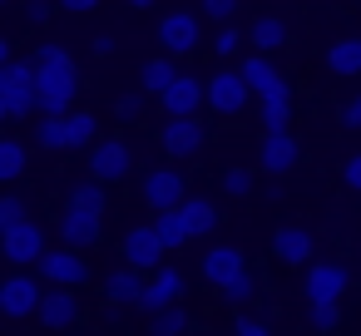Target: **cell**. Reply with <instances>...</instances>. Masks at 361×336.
<instances>
[{
	"label": "cell",
	"instance_id": "obj_22",
	"mask_svg": "<svg viewBox=\"0 0 361 336\" xmlns=\"http://www.w3.org/2000/svg\"><path fill=\"white\" fill-rule=\"evenodd\" d=\"M326 70L336 80H356L361 75V35H341L326 45Z\"/></svg>",
	"mask_w": 361,
	"mask_h": 336
},
{
	"label": "cell",
	"instance_id": "obj_10",
	"mask_svg": "<svg viewBox=\"0 0 361 336\" xmlns=\"http://www.w3.org/2000/svg\"><path fill=\"white\" fill-rule=\"evenodd\" d=\"M129 173H134L129 144H119V139H94V144H90V178H99V183H124Z\"/></svg>",
	"mask_w": 361,
	"mask_h": 336
},
{
	"label": "cell",
	"instance_id": "obj_1",
	"mask_svg": "<svg viewBox=\"0 0 361 336\" xmlns=\"http://www.w3.org/2000/svg\"><path fill=\"white\" fill-rule=\"evenodd\" d=\"M35 80H40V114H70L80 99V65L65 45H35Z\"/></svg>",
	"mask_w": 361,
	"mask_h": 336
},
{
	"label": "cell",
	"instance_id": "obj_42",
	"mask_svg": "<svg viewBox=\"0 0 361 336\" xmlns=\"http://www.w3.org/2000/svg\"><path fill=\"white\" fill-rule=\"evenodd\" d=\"M341 124H346V129H356V134H361V94H351V99H346V104H341Z\"/></svg>",
	"mask_w": 361,
	"mask_h": 336
},
{
	"label": "cell",
	"instance_id": "obj_7",
	"mask_svg": "<svg viewBox=\"0 0 361 336\" xmlns=\"http://www.w3.org/2000/svg\"><path fill=\"white\" fill-rule=\"evenodd\" d=\"M40 282H45V277H30L25 267L11 272L6 282H0V311H6L11 321H30V316H40V301H45Z\"/></svg>",
	"mask_w": 361,
	"mask_h": 336
},
{
	"label": "cell",
	"instance_id": "obj_44",
	"mask_svg": "<svg viewBox=\"0 0 361 336\" xmlns=\"http://www.w3.org/2000/svg\"><path fill=\"white\" fill-rule=\"evenodd\" d=\"M55 6H60L65 15H90V11L99 6V0H55Z\"/></svg>",
	"mask_w": 361,
	"mask_h": 336
},
{
	"label": "cell",
	"instance_id": "obj_39",
	"mask_svg": "<svg viewBox=\"0 0 361 336\" xmlns=\"http://www.w3.org/2000/svg\"><path fill=\"white\" fill-rule=\"evenodd\" d=\"M233 336H272V331H267V321H262V316L238 311V316H233Z\"/></svg>",
	"mask_w": 361,
	"mask_h": 336
},
{
	"label": "cell",
	"instance_id": "obj_15",
	"mask_svg": "<svg viewBox=\"0 0 361 336\" xmlns=\"http://www.w3.org/2000/svg\"><path fill=\"white\" fill-rule=\"evenodd\" d=\"M159 109H164V114H203V109H208V80L178 75V80L159 94Z\"/></svg>",
	"mask_w": 361,
	"mask_h": 336
},
{
	"label": "cell",
	"instance_id": "obj_37",
	"mask_svg": "<svg viewBox=\"0 0 361 336\" xmlns=\"http://www.w3.org/2000/svg\"><path fill=\"white\" fill-rule=\"evenodd\" d=\"M144 99H149V89H129V94L114 99V114H119V119H139V114H144Z\"/></svg>",
	"mask_w": 361,
	"mask_h": 336
},
{
	"label": "cell",
	"instance_id": "obj_33",
	"mask_svg": "<svg viewBox=\"0 0 361 336\" xmlns=\"http://www.w3.org/2000/svg\"><path fill=\"white\" fill-rule=\"evenodd\" d=\"M149 331H154V336H183V331H188V311L173 301V306H164V311L149 316Z\"/></svg>",
	"mask_w": 361,
	"mask_h": 336
},
{
	"label": "cell",
	"instance_id": "obj_23",
	"mask_svg": "<svg viewBox=\"0 0 361 336\" xmlns=\"http://www.w3.org/2000/svg\"><path fill=\"white\" fill-rule=\"evenodd\" d=\"M292 35H287V20L282 15H257L252 25H247V45L252 50H262V55H272V50H282Z\"/></svg>",
	"mask_w": 361,
	"mask_h": 336
},
{
	"label": "cell",
	"instance_id": "obj_5",
	"mask_svg": "<svg viewBox=\"0 0 361 336\" xmlns=\"http://www.w3.org/2000/svg\"><path fill=\"white\" fill-rule=\"evenodd\" d=\"M159 45H164V55H173V60L193 55V50L203 45V11H169V15L159 20Z\"/></svg>",
	"mask_w": 361,
	"mask_h": 336
},
{
	"label": "cell",
	"instance_id": "obj_43",
	"mask_svg": "<svg viewBox=\"0 0 361 336\" xmlns=\"http://www.w3.org/2000/svg\"><path fill=\"white\" fill-rule=\"evenodd\" d=\"M50 6H55V0H25V20L30 25H45L50 20Z\"/></svg>",
	"mask_w": 361,
	"mask_h": 336
},
{
	"label": "cell",
	"instance_id": "obj_3",
	"mask_svg": "<svg viewBox=\"0 0 361 336\" xmlns=\"http://www.w3.org/2000/svg\"><path fill=\"white\" fill-rule=\"evenodd\" d=\"M208 139H213V124H203V114H169V124L159 129L164 154L178 158V163L198 158V154L208 149Z\"/></svg>",
	"mask_w": 361,
	"mask_h": 336
},
{
	"label": "cell",
	"instance_id": "obj_26",
	"mask_svg": "<svg viewBox=\"0 0 361 336\" xmlns=\"http://www.w3.org/2000/svg\"><path fill=\"white\" fill-rule=\"evenodd\" d=\"M178 208H183V218H188L193 237H208V232L218 228V203H213V198H203V193H188Z\"/></svg>",
	"mask_w": 361,
	"mask_h": 336
},
{
	"label": "cell",
	"instance_id": "obj_19",
	"mask_svg": "<svg viewBox=\"0 0 361 336\" xmlns=\"http://www.w3.org/2000/svg\"><path fill=\"white\" fill-rule=\"evenodd\" d=\"M257 119H262V134H277V129L292 124V85H287V75L267 94H257Z\"/></svg>",
	"mask_w": 361,
	"mask_h": 336
},
{
	"label": "cell",
	"instance_id": "obj_29",
	"mask_svg": "<svg viewBox=\"0 0 361 336\" xmlns=\"http://www.w3.org/2000/svg\"><path fill=\"white\" fill-rule=\"evenodd\" d=\"M25 158H30V154H25L20 139H11V134L0 139V183H16V178L25 173Z\"/></svg>",
	"mask_w": 361,
	"mask_h": 336
},
{
	"label": "cell",
	"instance_id": "obj_24",
	"mask_svg": "<svg viewBox=\"0 0 361 336\" xmlns=\"http://www.w3.org/2000/svg\"><path fill=\"white\" fill-rule=\"evenodd\" d=\"M35 149H50V154H65L70 149V119L65 114H40V124L30 129Z\"/></svg>",
	"mask_w": 361,
	"mask_h": 336
},
{
	"label": "cell",
	"instance_id": "obj_41",
	"mask_svg": "<svg viewBox=\"0 0 361 336\" xmlns=\"http://www.w3.org/2000/svg\"><path fill=\"white\" fill-rule=\"evenodd\" d=\"M341 183H346L351 193H361V149H356V154L341 163Z\"/></svg>",
	"mask_w": 361,
	"mask_h": 336
},
{
	"label": "cell",
	"instance_id": "obj_17",
	"mask_svg": "<svg viewBox=\"0 0 361 336\" xmlns=\"http://www.w3.org/2000/svg\"><path fill=\"white\" fill-rule=\"evenodd\" d=\"M302 158V144L292 139V129H277V134H262V149H257V163L272 173V178H282L292 163Z\"/></svg>",
	"mask_w": 361,
	"mask_h": 336
},
{
	"label": "cell",
	"instance_id": "obj_28",
	"mask_svg": "<svg viewBox=\"0 0 361 336\" xmlns=\"http://www.w3.org/2000/svg\"><path fill=\"white\" fill-rule=\"evenodd\" d=\"M238 70L247 75V85H252V94H267V89H272V85L282 80V70H277V65H272V60H267L262 50H257V55H247V60H243Z\"/></svg>",
	"mask_w": 361,
	"mask_h": 336
},
{
	"label": "cell",
	"instance_id": "obj_36",
	"mask_svg": "<svg viewBox=\"0 0 361 336\" xmlns=\"http://www.w3.org/2000/svg\"><path fill=\"white\" fill-rule=\"evenodd\" d=\"M238 45H247L243 35H238V25H218V35H213V55H238Z\"/></svg>",
	"mask_w": 361,
	"mask_h": 336
},
{
	"label": "cell",
	"instance_id": "obj_21",
	"mask_svg": "<svg viewBox=\"0 0 361 336\" xmlns=\"http://www.w3.org/2000/svg\"><path fill=\"white\" fill-rule=\"evenodd\" d=\"M144 287H149V272H139V267H129V262L104 277V297H109L114 306H139V301H144Z\"/></svg>",
	"mask_w": 361,
	"mask_h": 336
},
{
	"label": "cell",
	"instance_id": "obj_6",
	"mask_svg": "<svg viewBox=\"0 0 361 336\" xmlns=\"http://www.w3.org/2000/svg\"><path fill=\"white\" fill-rule=\"evenodd\" d=\"M35 267H40V277H45L50 287H85V282H94V272H90V262H85V252H80V247H70V242L45 247V257H40Z\"/></svg>",
	"mask_w": 361,
	"mask_h": 336
},
{
	"label": "cell",
	"instance_id": "obj_2",
	"mask_svg": "<svg viewBox=\"0 0 361 336\" xmlns=\"http://www.w3.org/2000/svg\"><path fill=\"white\" fill-rule=\"evenodd\" d=\"M0 114L11 124H25L40 114V80L35 60H6L0 65Z\"/></svg>",
	"mask_w": 361,
	"mask_h": 336
},
{
	"label": "cell",
	"instance_id": "obj_31",
	"mask_svg": "<svg viewBox=\"0 0 361 336\" xmlns=\"http://www.w3.org/2000/svg\"><path fill=\"white\" fill-rule=\"evenodd\" d=\"M65 119H70V149H90L99 139V119L90 109H70Z\"/></svg>",
	"mask_w": 361,
	"mask_h": 336
},
{
	"label": "cell",
	"instance_id": "obj_35",
	"mask_svg": "<svg viewBox=\"0 0 361 336\" xmlns=\"http://www.w3.org/2000/svg\"><path fill=\"white\" fill-rule=\"evenodd\" d=\"M198 11H203V20H213V25H233V20H238V0H198Z\"/></svg>",
	"mask_w": 361,
	"mask_h": 336
},
{
	"label": "cell",
	"instance_id": "obj_13",
	"mask_svg": "<svg viewBox=\"0 0 361 336\" xmlns=\"http://www.w3.org/2000/svg\"><path fill=\"white\" fill-rule=\"evenodd\" d=\"M139 193H144V203L159 213V208H178L183 198H188V178L178 173V168H149L144 178H139Z\"/></svg>",
	"mask_w": 361,
	"mask_h": 336
},
{
	"label": "cell",
	"instance_id": "obj_20",
	"mask_svg": "<svg viewBox=\"0 0 361 336\" xmlns=\"http://www.w3.org/2000/svg\"><path fill=\"white\" fill-rule=\"evenodd\" d=\"M243 267H247L243 247H238V242H218V247H208V257H203V282H213V287H228V282H233Z\"/></svg>",
	"mask_w": 361,
	"mask_h": 336
},
{
	"label": "cell",
	"instance_id": "obj_18",
	"mask_svg": "<svg viewBox=\"0 0 361 336\" xmlns=\"http://www.w3.org/2000/svg\"><path fill=\"white\" fill-rule=\"evenodd\" d=\"M178 297H183V272L164 262V267H154V272H149V287H144V301H139V306H144V311L154 316V311L173 306Z\"/></svg>",
	"mask_w": 361,
	"mask_h": 336
},
{
	"label": "cell",
	"instance_id": "obj_12",
	"mask_svg": "<svg viewBox=\"0 0 361 336\" xmlns=\"http://www.w3.org/2000/svg\"><path fill=\"white\" fill-rule=\"evenodd\" d=\"M55 232H60V242H70V247L90 252V247H99V232H104V213H90V208H75V203H65V213H60Z\"/></svg>",
	"mask_w": 361,
	"mask_h": 336
},
{
	"label": "cell",
	"instance_id": "obj_11",
	"mask_svg": "<svg viewBox=\"0 0 361 336\" xmlns=\"http://www.w3.org/2000/svg\"><path fill=\"white\" fill-rule=\"evenodd\" d=\"M164 237H159V228L154 223H139V228H129L124 232V242H119V257L129 262V267H139V272H154V267H164Z\"/></svg>",
	"mask_w": 361,
	"mask_h": 336
},
{
	"label": "cell",
	"instance_id": "obj_16",
	"mask_svg": "<svg viewBox=\"0 0 361 336\" xmlns=\"http://www.w3.org/2000/svg\"><path fill=\"white\" fill-rule=\"evenodd\" d=\"M80 316H85V301H80L75 287H50V292H45V301H40V326H50V331H70Z\"/></svg>",
	"mask_w": 361,
	"mask_h": 336
},
{
	"label": "cell",
	"instance_id": "obj_46",
	"mask_svg": "<svg viewBox=\"0 0 361 336\" xmlns=\"http://www.w3.org/2000/svg\"><path fill=\"white\" fill-rule=\"evenodd\" d=\"M124 6H134V11H149V6H159V0H124Z\"/></svg>",
	"mask_w": 361,
	"mask_h": 336
},
{
	"label": "cell",
	"instance_id": "obj_14",
	"mask_svg": "<svg viewBox=\"0 0 361 336\" xmlns=\"http://www.w3.org/2000/svg\"><path fill=\"white\" fill-rule=\"evenodd\" d=\"M272 257H277L282 267H312V262H317V237H312L302 223H287V228L272 232Z\"/></svg>",
	"mask_w": 361,
	"mask_h": 336
},
{
	"label": "cell",
	"instance_id": "obj_38",
	"mask_svg": "<svg viewBox=\"0 0 361 336\" xmlns=\"http://www.w3.org/2000/svg\"><path fill=\"white\" fill-rule=\"evenodd\" d=\"M223 193H228V198H247V193H252V173H247V168H228V173H223Z\"/></svg>",
	"mask_w": 361,
	"mask_h": 336
},
{
	"label": "cell",
	"instance_id": "obj_30",
	"mask_svg": "<svg viewBox=\"0 0 361 336\" xmlns=\"http://www.w3.org/2000/svg\"><path fill=\"white\" fill-rule=\"evenodd\" d=\"M218 292H223V301H228L233 311H243V306L257 297V272H252V267H243V272H238L228 287H218Z\"/></svg>",
	"mask_w": 361,
	"mask_h": 336
},
{
	"label": "cell",
	"instance_id": "obj_34",
	"mask_svg": "<svg viewBox=\"0 0 361 336\" xmlns=\"http://www.w3.org/2000/svg\"><path fill=\"white\" fill-rule=\"evenodd\" d=\"M70 203H75V208H90V213H104V183H99V178L80 183V188L70 193Z\"/></svg>",
	"mask_w": 361,
	"mask_h": 336
},
{
	"label": "cell",
	"instance_id": "obj_32",
	"mask_svg": "<svg viewBox=\"0 0 361 336\" xmlns=\"http://www.w3.org/2000/svg\"><path fill=\"white\" fill-rule=\"evenodd\" d=\"M307 326H312L317 336L336 331V326H341V301H307Z\"/></svg>",
	"mask_w": 361,
	"mask_h": 336
},
{
	"label": "cell",
	"instance_id": "obj_4",
	"mask_svg": "<svg viewBox=\"0 0 361 336\" xmlns=\"http://www.w3.org/2000/svg\"><path fill=\"white\" fill-rule=\"evenodd\" d=\"M252 99H257V94H252V85H247L243 70H213V75H208V109H213L218 119H238Z\"/></svg>",
	"mask_w": 361,
	"mask_h": 336
},
{
	"label": "cell",
	"instance_id": "obj_27",
	"mask_svg": "<svg viewBox=\"0 0 361 336\" xmlns=\"http://www.w3.org/2000/svg\"><path fill=\"white\" fill-rule=\"evenodd\" d=\"M178 75H183V70H178V60H173V55H154V60L144 65L139 85H144V89H149L154 99H159V94H164V89H169V85L178 80Z\"/></svg>",
	"mask_w": 361,
	"mask_h": 336
},
{
	"label": "cell",
	"instance_id": "obj_45",
	"mask_svg": "<svg viewBox=\"0 0 361 336\" xmlns=\"http://www.w3.org/2000/svg\"><path fill=\"white\" fill-rule=\"evenodd\" d=\"M90 45H94V55H99V60H109V55H114V45H119V40H114V35H94V40H90Z\"/></svg>",
	"mask_w": 361,
	"mask_h": 336
},
{
	"label": "cell",
	"instance_id": "obj_9",
	"mask_svg": "<svg viewBox=\"0 0 361 336\" xmlns=\"http://www.w3.org/2000/svg\"><path fill=\"white\" fill-rule=\"evenodd\" d=\"M45 228L35 223V218H25V223H11V228H0V252H6L16 267H35L40 257H45Z\"/></svg>",
	"mask_w": 361,
	"mask_h": 336
},
{
	"label": "cell",
	"instance_id": "obj_40",
	"mask_svg": "<svg viewBox=\"0 0 361 336\" xmlns=\"http://www.w3.org/2000/svg\"><path fill=\"white\" fill-rule=\"evenodd\" d=\"M11 223H25V198H20V193H6V198H0V228H11Z\"/></svg>",
	"mask_w": 361,
	"mask_h": 336
},
{
	"label": "cell",
	"instance_id": "obj_25",
	"mask_svg": "<svg viewBox=\"0 0 361 336\" xmlns=\"http://www.w3.org/2000/svg\"><path fill=\"white\" fill-rule=\"evenodd\" d=\"M154 228H159V237H164L169 252H178L183 242H193V228H188L183 208H159V213H154Z\"/></svg>",
	"mask_w": 361,
	"mask_h": 336
},
{
	"label": "cell",
	"instance_id": "obj_8",
	"mask_svg": "<svg viewBox=\"0 0 361 336\" xmlns=\"http://www.w3.org/2000/svg\"><path fill=\"white\" fill-rule=\"evenodd\" d=\"M302 272H307V277H302L307 301H341L346 287H351V267L336 262V257H322V262H312V267H302Z\"/></svg>",
	"mask_w": 361,
	"mask_h": 336
}]
</instances>
